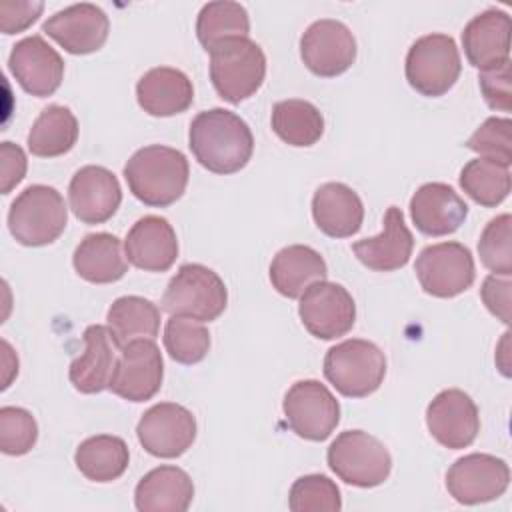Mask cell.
I'll list each match as a JSON object with an SVG mask.
<instances>
[{
    "mask_svg": "<svg viewBox=\"0 0 512 512\" xmlns=\"http://www.w3.org/2000/svg\"><path fill=\"white\" fill-rule=\"evenodd\" d=\"M188 146L198 164L208 172L234 174L252 158L254 136L236 112L210 108L192 118Z\"/></svg>",
    "mask_w": 512,
    "mask_h": 512,
    "instance_id": "cell-1",
    "label": "cell"
},
{
    "mask_svg": "<svg viewBox=\"0 0 512 512\" xmlns=\"http://www.w3.org/2000/svg\"><path fill=\"white\" fill-rule=\"evenodd\" d=\"M190 166L186 156L170 146L150 144L136 150L124 164V178L142 204L164 208L182 198Z\"/></svg>",
    "mask_w": 512,
    "mask_h": 512,
    "instance_id": "cell-2",
    "label": "cell"
},
{
    "mask_svg": "<svg viewBox=\"0 0 512 512\" xmlns=\"http://www.w3.org/2000/svg\"><path fill=\"white\" fill-rule=\"evenodd\" d=\"M266 76V56L250 38H230L210 50V80L218 96L240 104L258 92Z\"/></svg>",
    "mask_w": 512,
    "mask_h": 512,
    "instance_id": "cell-3",
    "label": "cell"
},
{
    "mask_svg": "<svg viewBox=\"0 0 512 512\" xmlns=\"http://www.w3.org/2000/svg\"><path fill=\"white\" fill-rule=\"evenodd\" d=\"M68 224V208L54 186L24 188L8 210V230L22 246H46L60 238Z\"/></svg>",
    "mask_w": 512,
    "mask_h": 512,
    "instance_id": "cell-4",
    "label": "cell"
},
{
    "mask_svg": "<svg viewBox=\"0 0 512 512\" xmlns=\"http://www.w3.org/2000/svg\"><path fill=\"white\" fill-rule=\"evenodd\" d=\"M324 376L342 396L366 398L384 382V352L370 340H344L326 352Z\"/></svg>",
    "mask_w": 512,
    "mask_h": 512,
    "instance_id": "cell-5",
    "label": "cell"
},
{
    "mask_svg": "<svg viewBox=\"0 0 512 512\" xmlns=\"http://www.w3.org/2000/svg\"><path fill=\"white\" fill-rule=\"evenodd\" d=\"M228 304L224 280L204 264H184L170 278L162 308L170 316H186L200 322L216 320Z\"/></svg>",
    "mask_w": 512,
    "mask_h": 512,
    "instance_id": "cell-6",
    "label": "cell"
},
{
    "mask_svg": "<svg viewBox=\"0 0 512 512\" xmlns=\"http://www.w3.org/2000/svg\"><path fill=\"white\" fill-rule=\"evenodd\" d=\"M330 470L346 484L374 488L388 480L392 456L388 448L364 430H344L326 452Z\"/></svg>",
    "mask_w": 512,
    "mask_h": 512,
    "instance_id": "cell-7",
    "label": "cell"
},
{
    "mask_svg": "<svg viewBox=\"0 0 512 512\" xmlns=\"http://www.w3.org/2000/svg\"><path fill=\"white\" fill-rule=\"evenodd\" d=\"M408 84L422 96H444L462 72L460 52L452 36L426 34L420 36L406 54L404 64Z\"/></svg>",
    "mask_w": 512,
    "mask_h": 512,
    "instance_id": "cell-8",
    "label": "cell"
},
{
    "mask_svg": "<svg viewBox=\"0 0 512 512\" xmlns=\"http://www.w3.org/2000/svg\"><path fill=\"white\" fill-rule=\"evenodd\" d=\"M414 272L422 290L436 298H454L466 292L476 278L472 252L460 242L426 246L416 258Z\"/></svg>",
    "mask_w": 512,
    "mask_h": 512,
    "instance_id": "cell-9",
    "label": "cell"
},
{
    "mask_svg": "<svg viewBox=\"0 0 512 512\" xmlns=\"http://www.w3.org/2000/svg\"><path fill=\"white\" fill-rule=\"evenodd\" d=\"M282 410L290 430L310 442L326 440L340 422V404L318 380H298L284 394Z\"/></svg>",
    "mask_w": 512,
    "mask_h": 512,
    "instance_id": "cell-10",
    "label": "cell"
},
{
    "mask_svg": "<svg viewBox=\"0 0 512 512\" xmlns=\"http://www.w3.org/2000/svg\"><path fill=\"white\" fill-rule=\"evenodd\" d=\"M298 316L312 336L334 340L352 330L356 322V304L342 284L318 280L302 292Z\"/></svg>",
    "mask_w": 512,
    "mask_h": 512,
    "instance_id": "cell-11",
    "label": "cell"
},
{
    "mask_svg": "<svg viewBox=\"0 0 512 512\" xmlns=\"http://www.w3.org/2000/svg\"><path fill=\"white\" fill-rule=\"evenodd\" d=\"M508 484L510 468L506 460L482 452L458 458L446 472L448 494L464 506L496 500L506 492Z\"/></svg>",
    "mask_w": 512,
    "mask_h": 512,
    "instance_id": "cell-12",
    "label": "cell"
},
{
    "mask_svg": "<svg viewBox=\"0 0 512 512\" xmlns=\"http://www.w3.org/2000/svg\"><path fill=\"white\" fill-rule=\"evenodd\" d=\"M300 58L312 74L336 78L356 60L354 34L340 20L320 18L300 36Z\"/></svg>",
    "mask_w": 512,
    "mask_h": 512,
    "instance_id": "cell-13",
    "label": "cell"
},
{
    "mask_svg": "<svg viewBox=\"0 0 512 512\" xmlns=\"http://www.w3.org/2000/svg\"><path fill=\"white\" fill-rule=\"evenodd\" d=\"M140 446L156 458H178L196 440L194 414L176 402L150 406L136 426Z\"/></svg>",
    "mask_w": 512,
    "mask_h": 512,
    "instance_id": "cell-14",
    "label": "cell"
},
{
    "mask_svg": "<svg viewBox=\"0 0 512 512\" xmlns=\"http://www.w3.org/2000/svg\"><path fill=\"white\" fill-rule=\"evenodd\" d=\"M164 362L154 340L140 338L124 344L108 390L128 402H146L162 386Z\"/></svg>",
    "mask_w": 512,
    "mask_h": 512,
    "instance_id": "cell-15",
    "label": "cell"
},
{
    "mask_svg": "<svg viewBox=\"0 0 512 512\" xmlns=\"http://www.w3.org/2000/svg\"><path fill=\"white\" fill-rule=\"evenodd\" d=\"M426 426L432 438L444 448H466L480 432L478 406L460 388L442 390L426 408Z\"/></svg>",
    "mask_w": 512,
    "mask_h": 512,
    "instance_id": "cell-16",
    "label": "cell"
},
{
    "mask_svg": "<svg viewBox=\"0 0 512 512\" xmlns=\"http://www.w3.org/2000/svg\"><path fill=\"white\" fill-rule=\"evenodd\" d=\"M8 68L22 90L36 98L52 96L64 78L62 56L40 34L26 36L12 46Z\"/></svg>",
    "mask_w": 512,
    "mask_h": 512,
    "instance_id": "cell-17",
    "label": "cell"
},
{
    "mask_svg": "<svg viewBox=\"0 0 512 512\" xmlns=\"http://www.w3.org/2000/svg\"><path fill=\"white\" fill-rule=\"evenodd\" d=\"M42 32L70 54H92L104 46L110 20L100 6L80 2L54 12L42 24Z\"/></svg>",
    "mask_w": 512,
    "mask_h": 512,
    "instance_id": "cell-18",
    "label": "cell"
},
{
    "mask_svg": "<svg viewBox=\"0 0 512 512\" xmlns=\"http://www.w3.org/2000/svg\"><path fill=\"white\" fill-rule=\"evenodd\" d=\"M68 202L80 222L102 224L116 214L122 202V188L114 172L88 164L74 172L68 186Z\"/></svg>",
    "mask_w": 512,
    "mask_h": 512,
    "instance_id": "cell-19",
    "label": "cell"
},
{
    "mask_svg": "<svg viewBox=\"0 0 512 512\" xmlns=\"http://www.w3.org/2000/svg\"><path fill=\"white\" fill-rule=\"evenodd\" d=\"M126 260L144 272H166L178 258V238L172 224L148 214L128 230L124 240Z\"/></svg>",
    "mask_w": 512,
    "mask_h": 512,
    "instance_id": "cell-20",
    "label": "cell"
},
{
    "mask_svg": "<svg viewBox=\"0 0 512 512\" xmlns=\"http://www.w3.org/2000/svg\"><path fill=\"white\" fill-rule=\"evenodd\" d=\"M468 216V204L444 182H426L410 198V218L426 236L456 232Z\"/></svg>",
    "mask_w": 512,
    "mask_h": 512,
    "instance_id": "cell-21",
    "label": "cell"
},
{
    "mask_svg": "<svg viewBox=\"0 0 512 512\" xmlns=\"http://www.w3.org/2000/svg\"><path fill=\"white\" fill-rule=\"evenodd\" d=\"M510 16L490 8L474 16L462 30V48L468 62L480 72L510 62Z\"/></svg>",
    "mask_w": 512,
    "mask_h": 512,
    "instance_id": "cell-22",
    "label": "cell"
},
{
    "mask_svg": "<svg viewBox=\"0 0 512 512\" xmlns=\"http://www.w3.org/2000/svg\"><path fill=\"white\" fill-rule=\"evenodd\" d=\"M382 232L372 238H362L352 244L356 258L374 272H394L408 264L414 238L404 222V214L398 206H390L384 214Z\"/></svg>",
    "mask_w": 512,
    "mask_h": 512,
    "instance_id": "cell-23",
    "label": "cell"
},
{
    "mask_svg": "<svg viewBox=\"0 0 512 512\" xmlns=\"http://www.w3.org/2000/svg\"><path fill=\"white\" fill-rule=\"evenodd\" d=\"M116 350L120 348L108 326H88L84 330V352L72 360L68 370L72 386L82 394H98L106 390L118 360Z\"/></svg>",
    "mask_w": 512,
    "mask_h": 512,
    "instance_id": "cell-24",
    "label": "cell"
},
{
    "mask_svg": "<svg viewBox=\"0 0 512 512\" xmlns=\"http://www.w3.org/2000/svg\"><path fill=\"white\" fill-rule=\"evenodd\" d=\"M136 100L140 108L150 116H176L192 106L194 86L182 70L156 66L144 72V76L138 80Z\"/></svg>",
    "mask_w": 512,
    "mask_h": 512,
    "instance_id": "cell-25",
    "label": "cell"
},
{
    "mask_svg": "<svg viewBox=\"0 0 512 512\" xmlns=\"http://www.w3.org/2000/svg\"><path fill=\"white\" fill-rule=\"evenodd\" d=\"M312 218L326 236L348 238L362 228L364 206L350 186L326 182L312 196Z\"/></svg>",
    "mask_w": 512,
    "mask_h": 512,
    "instance_id": "cell-26",
    "label": "cell"
},
{
    "mask_svg": "<svg viewBox=\"0 0 512 512\" xmlns=\"http://www.w3.org/2000/svg\"><path fill=\"white\" fill-rule=\"evenodd\" d=\"M192 498V478L178 466H158L146 472L134 490V504L140 512H184Z\"/></svg>",
    "mask_w": 512,
    "mask_h": 512,
    "instance_id": "cell-27",
    "label": "cell"
},
{
    "mask_svg": "<svg viewBox=\"0 0 512 512\" xmlns=\"http://www.w3.org/2000/svg\"><path fill=\"white\" fill-rule=\"evenodd\" d=\"M268 274L278 294L286 298H300L310 284L326 280L328 266L314 248L290 244L272 258Z\"/></svg>",
    "mask_w": 512,
    "mask_h": 512,
    "instance_id": "cell-28",
    "label": "cell"
},
{
    "mask_svg": "<svg viewBox=\"0 0 512 512\" xmlns=\"http://www.w3.org/2000/svg\"><path fill=\"white\" fill-rule=\"evenodd\" d=\"M72 264L76 274L92 284H110L128 272L120 238L108 232L84 236L74 250Z\"/></svg>",
    "mask_w": 512,
    "mask_h": 512,
    "instance_id": "cell-29",
    "label": "cell"
},
{
    "mask_svg": "<svg viewBox=\"0 0 512 512\" xmlns=\"http://www.w3.org/2000/svg\"><path fill=\"white\" fill-rule=\"evenodd\" d=\"M78 140V120L68 106L52 104L34 120L26 144L38 158H56L74 148Z\"/></svg>",
    "mask_w": 512,
    "mask_h": 512,
    "instance_id": "cell-30",
    "label": "cell"
},
{
    "mask_svg": "<svg viewBox=\"0 0 512 512\" xmlns=\"http://www.w3.org/2000/svg\"><path fill=\"white\" fill-rule=\"evenodd\" d=\"M106 326L118 348L140 338L154 340L160 330V310L148 298L120 296L108 308Z\"/></svg>",
    "mask_w": 512,
    "mask_h": 512,
    "instance_id": "cell-31",
    "label": "cell"
},
{
    "mask_svg": "<svg viewBox=\"0 0 512 512\" xmlns=\"http://www.w3.org/2000/svg\"><path fill=\"white\" fill-rule=\"evenodd\" d=\"M74 462L80 474L92 482L118 480L130 462V452L120 436L98 434L90 436L74 452Z\"/></svg>",
    "mask_w": 512,
    "mask_h": 512,
    "instance_id": "cell-32",
    "label": "cell"
},
{
    "mask_svg": "<svg viewBox=\"0 0 512 512\" xmlns=\"http://www.w3.org/2000/svg\"><path fill=\"white\" fill-rule=\"evenodd\" d=\"M270 124L274 134L288 146L306 148L316 144L324 134V116L308 100L288 98L272 106Z\"/></svg>",
    "mask_w": 512,
    "mask_h": 512,
    "instance_id": "cell-33",
    "label": "cell"
},
{
    "mask_svg": "<svg viewBox=\"0 0 512 512\" xmlns=\"http://www.w3.org/2000/svg\"><path fill=\"white\" fill-rule=\"evenodd\" d=\"M460 188L480 206L496 208L502 204L512 188L510 166L490 160V158H474L464 164L458 176Z\"/></svg>",
    "mask_w": 512,
    "mask_h": 512,
    "instance_id": "cell-34",
    "label": "cell"
},
{
    "mask_svg": "<svg viewBox=\"0 0 512 512\" xmlns=\"http://www.w3.org/2000/svg\"><path fill=\"white\" fill-rule=\"evenodd\" d=\"M250 18L242 4L218 0L208 2L200 8L196 18L198 42L210 52L216 44L230 38H248Z\"/></svg>",
    "mask_w": 512,
    "mask_h": 512,
    "instance_id": "cell-35",
    "label": "cell"
},
{
    "mask_svg": "<svg viewBox=\"0 0 512 512\" xmlns=\"http://www.w3.org/2000/svg\"><path fill=\"white\" fill-rule=\"evenodd\" d=\"M162 340L168 356L186 366L202 362L210 350V332L204 322L186 316H172L164 326Z\"/></svg>",
    "mask_w": 512,
    "mask_h": 512,
    "instance_id": "cell-36",
    "label": "cell"
},
{
    "mask_svg": "<svg viewBox=\"0 0 512 512\" xmlns=\"http://www.w3.org/2000/svg\"><path fill=\"white\" fill-rule=\"evenodd\" d=\"M292 512H338L342 508L340 488L324 474H306L294 480L288 494Z\"/></svg>",
    "mask_w": 512,
    "mask_h": 512,
    "instance_id": "cell-37",
    "label": "cell"
},
{
    "mask_svg": "<svg viewBox=\"0 0 512 512\" xmlns=\"http://www.w3.org/2000/svg\"><path fill=\"white\" fill-rule=\"evenodd\" d=\"M510 214H500L492 218L478 240L480 262L494 274L510 276L512 274V240H510Z\"/></svg>",
    "mask_w": 512,
    "mask_h": 512,
    "instance_id": "cell-38",
    "label": "cell"
},
{
    "mask_svg": "<svg viewBox=\"0 0 512 512\" xmlns=\"http://www.w3.org/2000/svg\"><path fill=\"white\" fill-rule=\"evenodd\" d=\"M38 440L34 416L20 406L0 408V450L8 456L28 454Z\"/></svg>",
    "mask_w": 512,
    "mask_h": 512,
    "instance_id": "cell-39",
    "label": "cell"
},
{
    "mask_svg": "<svg viewBox=\"0 0 512 512\" xmlns=\"http://www.w3.org/2000/svg\"><path fill=\"white\" fill-rule=\"evenodd\" d=\"M466 148L480 154V158H490L510 166L512 162V122L510 118H486L474 134L466 140Z\"/></svg>",
    "mask_w": 512,
    "mask_h": 512,
    "instance_id": "cell-40",
    "label": "cell"
},
{
    "mask_svg": "<svg viewBox=\"0 0 512 512\" xmlns=\"http://www.w3.org/2000/svg\"><path fill=\"white\" fill-rule=\"evenodd\" d=\"M478 84H480V90H482V96H484L486 104L492 110H502V112H510L512 110L510 62L502 64L500 68L480 72Z\"/></svg>",
    "mask_w": 512,
    "mask_h": 512,
    "instance_id": "cell-41",
    "label": "cell"
},
{
    "mask_svg": "<svg viewBox=\"0 0 512 512\" xmlns=\"http://www.w3.org/2000/svg\"><path fill=\"white\" fill-rule=\"evenodd\" d=\"M42 2H2L0 4V28L4 34H18L38 20L42 14Z\"/></svg>",
    "mask_w": 512,
    "mask_h": 512,
    "instance_id": "cell-42",
    "label": "cell"
},
{
    "mask_svg": "<svg viewBox=\"0 0 512 512\" xmlns=\"http://www.w3.org/2000/svg\"><path fill=\"white\" fill-rule=\"evenodd\" d=\"M510 280L508 276L498 278V274H490L484 278L482 288H480V296L486 304V308L504 324H510Z\"/></svg>",
    "mask_w": 512,
    "mask_h": 512,
    "instance_id": "cell-43",
    "label": "cell"
},
{
    "mask_svg": "<svg viewBox=\"0 0 512 512\" xmlns=\"http://www.w3.org/2000/svg\"><path fill=\"white\" fill-rule=\"evenodd\" d=\"M0 158H2V194H10L12 188H16L26 174L28 160L20 146L12 142L0 144Z\"/></svg>",
    "mask_w": 512,
    "mask_h": 512,
    "instance_id": "cell-44",
    "label": "cell"
}]
</instances>
